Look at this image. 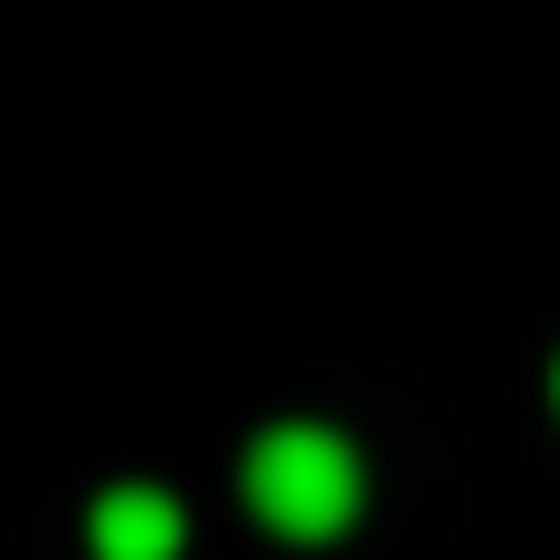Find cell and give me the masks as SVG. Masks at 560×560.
<instances>
[{"label":"cell","mask_w":560,"mask_h":560,"mask_svg":"<svg viewBox=\"0 0 560 560\" xmlns=\"http://www.w3.org/2000/svg\"><path fill=\"white\" fill-rule=\"evenodd\" d=\"M240 488H249V509H260L280 540H332V529L363 509V457H353V436L291 416V425H270V436L249 446Z\"/></svg>","instance_id":"obj_1"},{"label":"cell","mask_w":560,"mask_h":560,"mask_svg":"<svg viewBox=\"0 0 560 560\" xmlns=\"http://www.w3.org/2000/svg\"><path fill=\"white\" fill-rule=\"evenodd\" d=\"M187 540V520H177V499L166 488H104L94 499V560H177Z\"/></svg>","instance_id":"obj_2"},{"label":"cell","mask_w":560,"mask_h":560,"mask_svg":"<svg viewBox=\"0 0 560 560\" xmlns=\"http://www.w3.org/2000/svg\"><path fill=\"white\" fill-rule=\"evenodd\" d=\"M550 405H560V363H550Z\"/></svg>","instance_id":"obj_3"}]
</instances>
